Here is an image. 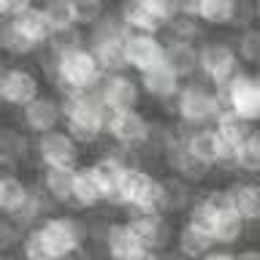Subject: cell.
Instances as JSON below:
<instances>
[{
	"instance_id": "6da1fadb",
	"label": "cell",
	"mask_w": 260,
	"mask_h": 260,
	"mask_svg": "<svg viewBox=\"0 0 260 260\" xmlns=\"http://www.w3.org/2000/svg\"><path fill=\"white\" fill-rule=\"evenodd\" d=\"M168 119L182 122L187 127H209L219 119V114L228 111L225 103L219 101L217 89L206 79L195 76L190 81H182V89L174 101L162 103Z\"/></svg>"
},
{
	"instance_id": "7a4b0ae2",
	"label": "cell",
	"mask_w": 260,
	"mask_h": 260,
	"mask_svg": "<svg viewBox=\"0 0 260 260\" xmlns=\"http://www.w3.org/2000/svg\"><path fill=\"white\" fill-rule=\"evenodd\" d=\"M233 44H236V32L233 36H219L217 32V36H209L198 44V54H201L198 76L206 79L214 89L228 87L244 71Z\"/></svg>"
},
{
	"instance_id": "3957f363",
	"label": "cell",
	"mask_w": 260,
	"mask_h": 260,
	"mask_svg": "<svg viewBox=\"0 0 260 260\" xmlns=\"http://www.w3.org/2000/svg\"><path fill=\"white\" fill-rule=\"evenodd\" d=\"M106 79V73L98 62L95 52L89 46L76 49L71 54L60 57V71H57V81H54V92H84V89H95L101 87Z\"/></svg>"
},
{
	"instance_id": "277c9868",
	"label": "cell",
	"mask_w": 260,
	"mask_h": 260,
	"mask_svg": "<svg viewBox=\"0 0 260 260\" xmlns=\"http://www.w3.org/2000/svg\"><path fill=\"white\" fill-rule=\"evenodd\" d=\"M81 146L65 127L32 136V162L36 168H57V166H81Z\"/></svg>"
},
{
	"instance_id": "5b68a950",
	"label": "cell",
	"mask_w": 260,
	"mask_h": 260,
	"mask_svg": "<svg viewBox=\"0 0 260 260\" xmlns=\"http://www.w3.org/2000/svg\"><path fill=\"white\" fill-rule=\"evenodd\" d=\"M217 95L225 103V109H231L236 117L255 127L260 125V84L252 71L244 68L228 87H219Z\"/></svg>"
},
{
	"instance_id": "8992f818",
	"label": "cell",
	"mask_w": 260,
	"mask_h": 260,
	"mask_svg": "<svg viewBox=\"0 0 260 260\" xmlns=\"http://www.w3.org/2000/svg\"><path fill=\"white\" fill-rule=\"evenodd\" d=\"M41 231H44L54 257H79L84 252V225H81L79 214L60 211L57 217L44 219Z\"/></svg>"
},
{
	"instance_id": "52a82bcc",
	"label": "cell",
	"mask_w": 260,
	"mask_h": 260,
	"mask_svg": "<svg viewBox=\"0 0 260 260\" xmlns=\"http://www.w3.org/2000/svg\"><path fill=\"white\" fill-rule=\"evenodd\" d=\"M125 219L133 228L141 247L154 249V252H166L174 247L176 225L171 222L166 211H133V214H125Z\"/></svg>"
},
{
	"instance_id": "ba28073f",
	"label": "cell",
	"mask_w": 260,
	"mask_h": 260,
	"mask_svg": "<svg viewBox=\"0 0 260 260\" xmlns=\"http://www.w3.org/2000/svg\"><path fill=\"white\" fill-rule=\"evenodd\" d=\"M16 119H19V127L27 130L30 136H41V133H49V130L62 127L65 111H62L60 95L41 92L32 103H27L24 109L16 111Z\"/></svg>"
},
{
	"instance_id": "9c48e42d",
	"label": "cell",
	"mask_w": 260,
	"mask_h": 260,
	"mask_svg": "<svg viewBox=\"0 0 260 260\" xmlns=\"http://www.w3.org/2000/svg\"><path fill=\"white\" fill-rule=\"evenodd\" d=\"M44 92L41 89V76L27 65H6L3 76H0V98L11 109H24L36 98Z\"/></svg>"
},
{
	"instance_id": "30bf717a",
	"label": "cell",
	"mask_w": 260,
	"mask_h": 260,
	"mask_svg": "<svg viewBox=\"0 0 260 260\" xmlns=\"http://www.w3.org/2000/svg\"><path fill=\"white\" fill-rule=\"evenodd\" d=\"M146 130H149V117L141 109L114 111L106 122V141L138 152L146 144Z\"/></svg>"
},
{
	"instance_id": "8fae6325",
	"label": "cell",
	"mask_w": 260,
	"mask_h": 260,
	"mask_svg": "<svg viewBox=\"0 0 260 260\" xmlns=\"http://www.w3.org/2000/svg\"><path fill=\"white\" fill-rule=\"evenodd\" d=\"M125 57L127 68L138 76V73L166 62V41L162 36H149V32H130L125 38Z\"/></svg>"
},
{
	"instance_id": "7c38bea8",
	"label": "cell",
	"mask_w": 260,
	"mask_h": 260,
	"mask_svg": "<svg viewBox=\"0 0 260 260\" xmlns=\"http://www.w3.org/2000/svg\"><path fill=\"white\" fill-rule=\"evenodd\" d=\"M101 95L109 109L114 111H130V109H138L144 101V89H141V81L133 71L127 73H114V76H106L103 84H101Z\"/></svg>"
},
{
	"instance_id": "4fadbf2b",
	"label": "cell",
	"mask_w": 260,
	"mask_h": 260,
	"mask_svg": "<svg viewBox=\"0 0 260 260\" xmlns=\"http://www.w3.org/2000/svg\"><path fill=\"white\" fill-rule=\"evenodd\" d=\"M0 160H3V176L19 174L22 166L32 160V136L19 125H6L0 130Z\"/></svg>"
},
{
	"instance_id": "5bb4252c",
	"label": "cell",
	"mask_w": 260,
	"mask_h": 260,
	"mask_svg": "<svg viewBox=\"0 0 260 260\" xmlns=\"http://www.w3.org/2000/svg\"><path fill=\"white\" fill-rule=\"evenodd\" d=\"M228 206L255 228L260 225V187L249 176H231L225 182Z\"/></svg>"
},
{
	"instance_id": "9a60e30c",
	"label": "cell",
	"mask_w": 260,
	"mask_h": 260,
	"mask_svg": "<svg viewBox=\"0 0 260 260\" xmlns=\"http://www.w3.org/2000/svg\"><path fill=\"white\" fill-rule=\"evenodd\" d=\"M138 81H141L144 98H149V101L160 103V106L174 101V98L179 95V89H182V79H179L166 62H160V65H154V68H149V71L138 73Z\"/></svg>"
},
{
	"instance_id": "2e32d148",
	"label": "cell",
	"mask_w": 260,
	"mask_h": 260,
	"mask_svg": "<svg viewBox=\"0 0 260 260\" xmlns=\"http://www.w3.org/2000/svg\"><path fill=\"white\" fill-rule=\"evenodd\" d=\"M73 203H76V214L106 206V190L103 182L98 179L92 162H81L76 168V187H73Z\"/></svg>"
},
{
	"instance_id": "e0dca14e",
	"label": "cell",
	"mask_w": 260,
	"mask_h": 260,
	"mask_svg": "<svg viewBox=\"0 0 260 260\" xmlns=\"http://www.w3.org/2000/svg\"><path fill=\"white\" fill-rule=\"evenodd\" d=\"M166 41V65L176 73L182 81H190L198 76L201 71V54H198V44L192 41H182V38H168Z\"/></svg>"
},
{
	"instance_id": "ac0fdd59",
	"label": "cell",
	"mask_w": 260,
	"mask_h": 260,
	"mask_svg": "<svg viewBox=\"0 0 260 260\" xmlns=\"http://www.w3.org/2000/svg\"><path fill=\"white\" fill-rule=\"evenodd\" d=\"M79 168V166H76ZM76 168L71 166H57V168H41L38 182L52 192V198L62 206V211L76 214V203H73V187H76Z\"/></svg>"
},
{
	"instance_id": "d6986e66",
	"label": "cell",
	"mask_w": 260,
	"mask_h": 260,
	"mask_svg": "<svg viewBox=\"0 0 260 260\" xmlns=\"http://www.w3.org/2000/svg\"><path fill=\"white\" fill-rule=\"evenodd\" d=\"M252 231V225L244 217H239L233 209L219 211L211 222V239L214 247H225V249H239V244L247 241V236Z\"/></svg>"
},
{
	"instance_id": "ffe728a7",
	"label": "cell",
	"mask_w": 260,
	"mask_h": 260,
	"mask_svg": "<svg viewBox=\"0 0 260 260\" xmlns=\"http://www.w3.org/2000/svg\"><path fill=\"white\" fill-rule=\"evenodd\" d=\"M162 187H166V214L168 217H184L201 198V187L184 182L176 174H162Z\"/></svg>"
},
{
	"instance_id": "44dd1931",
	"label": "cell",
	"mask_w": 260,
	"mask_h": 260,
	"mask_svg": "<svg viewBox=\"0 0 260 260\" xmlns=\"http://www.w3.org/2000/svg\"><path fill=\"white\" fill-rule=\"evenodd\" d=\"M174 247L184 252V255L201 260L209 249H214V239H211V231H206V228H198L190 219H182L174 231Z\"/></svg>"
},
{
	"instance_id": "7402d4cb",
	"label": "cell",
	"mask_w": 260,
	"mask_h": 260,
	"mask_svg": "<svg viewBox=\"0 0 260 260\" xmlns=\"http://www.w3.org/2000/svg\"><path fill=\"white\" fill-rule=\"evenodd\" d=\"M133 211H166V187H162V174L152 171L138 187L136 198L130 206L122 209V214H133Z\"/></svg>"
},
{
	"instance_id": "603a6c76",
	"label": "cell",
	"mask_w": 260,
	"mask_h": 260,
	"mask_svg": "<svg viewBox=\"0 0 260 260\" xmlns=\"http://www.w3.org/2000/svg\"><path fill=\"white\" fill-rule=\"evenodd\" d=\"M127 36H130V30H127V24L122 22L119 11L117 8H109V11L87 30V46L98 49L103 44H111V41H125Z\"/></svg>"
},
{
	"instance_id": "cb8c5ba5",
	"label": "cell",
	"mask_w": 260,
	"mask_h": 260,
	"mask_svg": "<svg viewBox=\"0 0 260 260\" xmlns=\"http://www.w3.org/2000/svg\"><path fill=\"white\" fill-rule=\"evenodd\" d=\"M141 244H138L133 228L125 217L114 219L109 228V239H106V260H125L130 252H136Z\"/></svg>"
},
{
	"instance_id": "d4e9b609",
	"label": "cell",
	"mask_w": 260,
	"mask_h": 260,
	"mask_svg": "<svg viewBox=\"0 0 260 260\" xmlns=\"http://www.w3.org/2000/svg\"><path fill=\"white\" fill-rule=\"evenodd\" d=\"M0 44H3V52L11 57V60H32L36 52L41 49V44H36L27 32H22L14 22H3L0 27Z\"/></svg>"
},
{
	"instance_id": "484cf974",
	"label": "cell",
	"mask_w": 260,
	"mask_h": 260,
	"mask_svg": "<svg viewBox=\"0 0 260 260\" xmlns=\"http://www.w3.org/2000/svg\"><path fill=\"white\" fill-rule=\"evenodd\" d=\"M214 130L217 136L222 138V144L228 146V149H239V146L247 141V138H252V133H255V125H249V122H244L241 117H236V114L228 109L219 114V119L214 122Z\"/></svg>"
},
{
	"instance_id": "4316f807",
	"label": "cell",
	"mask_w": 260,
	"mask_h": 260,
	"mask_svg": "<svg viewBox=\"0 0 260 260\" xmlns=\"http://www.w3.org/2000/svg\"><path fill=\"white\" fill-rule=\"evenodd\" d=\"M14 24H16L22 32H27V36L36 41V44H41V46H46L49 38L54 36V32H52V24H49L46 14H44V6L27 3V6H24V11L14 19Z\"/></svg>"
},
{
	"instance_id": "83f0119b",
	"label": "cell",
	"mask_w": 260,
	"mask_h": 260,
	"mask_svg": "<svg viewBox=\"0 0 260 260\" xmlns=\"http://www.w3.org/2000/svg\"><path fill=\"white\" fill-rule=\"evenodd\" d=\"M231 176H260V136H257V127H255V133H252V138H247V141L233 152Z\"/></svg>"
},
{
	"instance_id": "f1b7e54d",
	"label": "cell",
	"mask_w": 260,
	"mask_h": 260,
	"mask_svg": "<svg viewBox=\"0 0 260 260\" xmlns=\"http://www.w3.org/2000/svg\"><path fill=\"white\" fill-rule=\"evenodd\" d=\"M27 195H30V182L24 176L14 174L0 179V209H3V214H14L16 209H22L27 203Z\"/></svg>"
},
{
	"instance_id": "f546056e",
	"label": "cell",
	"mask_w": 260,
	"mask_h": 260,
	"mask_svg": "<svg viewBox=\"0 0 260 260\" xmlns=\"http://www.w3.org/2000/svg\"><path fill=\"white\" fill-rule=\"evenodd\" d=\"M209 27L203 24L198 16H190V14H176L174 19L166 24V32L162 36L168 38H182V41H192V44H201L203 38H209Z\"/></svg>"
},
{
	"instance_id": "4dcf8cb0",
	"label": "cell",
	"mask_w": 260,
	"mask_h": 260,
	"mask_svg": "<svg viewBox=\"0 0 260 260\" xmlns=\"http://www.w3.org/2000/svg\"><path fill=\"white\" fill-rule=\"evenodd\" d=\"M201 22L209 30H225L233 19V0H201Z\"/></svg>"
},
{
	"instance_id": "1f68e13d",
	"label": "cell",
	"mask_w": 260,
	"mask_h": 260,
	"mask_svg": "<svg viewBox=\"0 0 260 260\" xmlns=\"http://www.w3.org/2000/svg\"><path fill=\"white\" fill-rule=\"evenodd\" d=\"M98 62L106 76H114V73H127V57H125V41H111V44H103L92 49Z\"/></svg>"
},
{
	"instance_id": "d6a6232c",
	"label": "cell",
	"mask_w": 260,
	"mask_h": 260,
	"mask_svg": "<svg viewBox=\"0 0 260 260\" xmlns=\"http://www.w3.org/2000/svg\"><path fill=\"white\" fill-rule=\"evenodd\" d=\"M236 54H239L241 65H249L252 71L260 68V24L255 27L236 32Z\"/></svg>"
},
{
	"instance_id": "836d02e7",
	"label": "cell",
	"mask_w": 260,
	"mask_h": 260,
	"mask_svg": "<svg viewBox=\"0 0 260 260\" xmlns=\"http://www.w3.org/2000/svg\"><path fill=\"white\" fill-rule=\"evenodd\" d=\"M44 14H46L49 24H52V32H62V30L79 27L73 0H52V3L44 6Z\"/></svg>"
},
{
	"instance_id": "e575fe53",
	"label": "cell",
	"mask_w": 260,
	"mask_h": 260,
	"mask_svg": "<svg viewBox=\"0 0 260 260\" xmlns=\"http://www.w3.org/2000/svg\"><path fill=\"white\" fill-rule=\"evenodd\" d=\"M52 257H54V252L49 247L41 225L27 231V236H24V241H22V249H19V260H52Z\"/></svg>"
},
{
	"instance_id": "d590c367",
	"label": "cell",
	"mask_w": 260,
	"mask_h": 260,
	"mask_svg": "<svg viewBox=\"0 0 260 260\" xmlns=\"http://www.w3.org/2000/svg\"><path fill=\"white\" fill-rule=\"evenodd\" d=\"M49 49H52L54 54H71L76 52V49H84L87 46V30L81 27H71V30H62V32H54L52 38H49Z\"/></svg>"
},
{
	"instance_id": "8d00e7d4",
	"label": "cell",
	"mask_w": 260,
	"mask_h": 260,
	"mask_svg": "<svg viewBox=\"0 0 260 260\" xmlns=\"http://www.w3.org/2000/svg\"><path fill=\"white\" fill-rule=\"evenodd\" d=\"M73 8H76V24L81 30H89L109 11V6H103L101 0H73Z\"/></svg>"
},
{
	"instance_id": "74e56055",
	"label": "cell",
	"mask_w": 260,
	"mask_h": 260,
	"mask_svg": "<svg viewBox=\"0 0 260 260\" xmlns=\"http://www.w3.org/2000/svg\"><path fill=\"white\" fill-rule=\"evenodd\" d=\"M24 236H27V231H22L14 219H8L3 214V222H0V249H3L6 255H14V252L22 249Z\"/></svg>"
},
{
	"instance_id": "f35d334b",
	"label": "cell",
	"mask_w": 260,
	"mask_h": 260,
	"mask_svg": "<svg viewBox=\"0 0 260 260\" xmlns=\"http://www.w3.org/2000/svg\"><path fill=\"white\" fill-rule=\"evenodd\" d=\"M255 3H247V0H233V19H231V30L233 32H244L249 27H255Z\"/></svg>"
},
{
	"instance_id": "ab89813d",
	"label": "cell",
	"mask_w": 260,
	"mask_h": 260,
	"mask_svg": "<svg viewBox=\"0 0 260 260\" xmlns=\"http://www.w3.org/2000/svg\"><path fill=\"white\" fill-rule=\"evenodd\" d=\"M201 260H236V249H225V247H214L209 249Z\"/></svg>"
},
{
	"instance_id": "60d3db41",
	"label": "cell",
	"mask_w": 260,
	"mask_h": 260,
	"mask_svg": "<svg viewBox=\"0 0 260 260\" xmlns=\"http://www.w3.org/2000/svg\"><path fill=\"white\" fill-rule=\"evenodd\" d=\"M125 260H162V252H154V249H146V247H138L136 252H130Z\"/></svg>"
},
{
	"instance_id": "b9f144b4",
	"label": "cell",
	"mask_w": 260,
	"mask_h": 260,
	"mask_svg": "<svg viewBox=\"0 0 260 260\" xmlns=\"http://www.w3.org/2000/svg\"><path fill=\"white\" fill-rule=\"evenodd\" d=\"M236 260H260V247H239Z\"/></svg>"
},
{
	"instance_id": "7bdbcfd3",
	"label": "cell",
	"mask_w": 260,
	"mask_h": 260,
	"mask_svg": "<svg viewBox=\"0 0 260 260\" xmlns=\"http://www.w3.org/2000/svg\"><path fill=\"white\" fill-rule=\"evenodd\" d=\"M162 260H195V257L184 255V252H179L176 247H171V249H166V252H162Z\"/></svg>"
},
{
	"instance_id": "ee69618b",
	"label": "cell",
	"mask_w": 260,
	"mask_h": 260,
	"mask_svg": "<svg viewBox=\"0 0 260 260\" xmlns=\"http://www.w3.org/2000/svg\"><path fill=\"white\" fill-rule=\"evenodd\" d=\"M255 19H257V24H260V0L255 3Z\"/></svg>"
},
{
	"instance_id": "f6af8a7d",
	"label": "cell",
	"mask_w": 260,
	"mask_h": 260,
	"mask_svg": "<svg viewBox=\"0 0 260 260\" xmlns=\"http://www.w3.org/2000/svg\"><path fill=\"white\" fill-rule=\"evenodd\" d=\"M52 260H79V257H52Z\"/></svg>"
},
{
	"instance_id": "bcb514c9",
	"label": "cell",
	"mask_w": 260,
	"mask_h": 260,
	"mask_svg": "<svg viewBox=\"0 0 260 260\" xmlns=\"http://www.w3.org/2000/svg\"><path fill=\"white\" fill-rule=\"evenodd\" d=\"M3 260H16V257H14V255H6V257H3Z\"/></svg>"
},
{
	"instance_id": "7dc6e473",
	"label": "cell",
	"mask_w": 260,
	"mask_h": 260,
	"mask_svg": "<svg viewBox=\"0 0 260 260\" xmlns=\"http://www.w3.org/2000/svg\"><path fill=\"white\" fill-rule=\"evenodd\" d=\"M79 260H95V257H79Z\"/></svg>"
},
{
	"instance_id": "c3c4849f",
	"label": "cell",
	"mask_w": 260,
	"mask_h": 260,
	"mask_svg": "<svg viewBox=\"0 0 260 260\" xmlns=\"http://www.w3.org/2000/svg\"><path fill=\"white\" fill-rule=\"evenodd\" d=\"M257 187H260V176H257Z\"/></svg>"
},
{
	"instance_id": "681fc988",
	"label": "cell",
	"mask_w": 260,
	"mask_h": 260,
	"mask_svg": "<svg viewBox=\"0 0 260 260\" xmlns=\"http://www.w3.org/2000/svg\"><path fill=\"white\" fill-rule=\"evenodd\" d=\"M257 136H260V125H257Z\"/></svg>"
}]
</instances>
